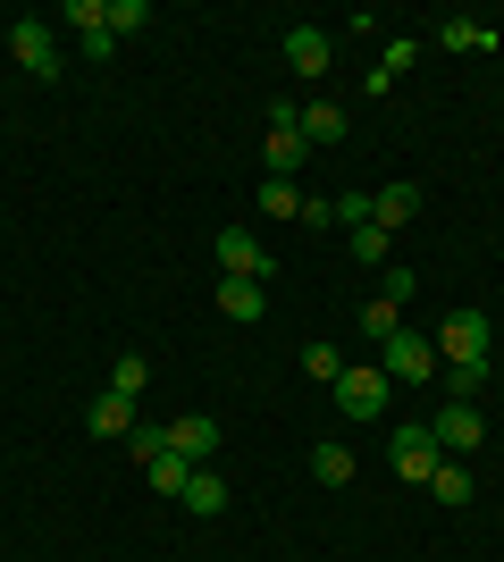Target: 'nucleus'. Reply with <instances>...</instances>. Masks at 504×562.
<instances>
[{"label": "nucleus", "instance_id": "1", "mask_svg": "<svg viewBox=\"0 0 504 562\" xmlns=\"http://www.w3.org/2000/svg\"><path fill=\"white\" fill-rule=\"evenodd\" d=\"M328 395H336V412L361 428V420H379V412H387V370H379V361H345V378H336Z\"/></svg>", "mask_w": 504, "mask_h": 562}, {"label": "nucleus", "instance_id": "2", "mask_svg": "<svg viewBox=\"0 0 504 562\" xmlns=\"http://www.w3.org/2000/svg\"><path fill=\"white\" fill-rule=\"evenodd\" d=\"M294 110H303V101H269V143H261L269 177H294V168L312 160V143H303V126H294Z\"/></svg>", "mask_w": 504, "mask_h": 562}, {"label": "nucleus", "instance_id": "3", "mask_svg": "<svg viewBox=\"0 0 504 562\" xmlns=\"http://www.w3.org/2000/svg\"><path fill=\"white\" fill-rule=\"evenodd\" d=\"M429 437H437V453H455V462H471V453L488 446V420H480V403H446L429 420Z\"/></svg>", "mask_w": 504, "mask_h": 562}, {"label": "nucleus", "instance_id": "4", "mask_svg": "<svg viewBox=\"0 0 504 562\" xmlns=\"http://www.w3.org/2000/svg\"><path fill=\"white\" fill-rule=\"evenodd\" d=\"M437 361H488V345H496V328H488V311H455L446 328L429 336Z\"/></svg>", "mask_w": 504, "mask_h": 562}, {"label": "nucleus", "instance_id": "5", "mask_svg": "<svg viewBox=\"0 0 504 562\" xmlns=\"http://www.w3.org/2000/svg\"><path fill=\"white\" fill-rule=\"evenodd\" d=\"M9 59L51 85V76H59V43H51V25L43 18H9Z\"/></svg>", "mask_w": 504, "mask_h": 562}, {"label": "nucleus", "instance_id": "6", "mask_svg": "<svg viewBox=\"0 0 504 562\" xmlns=\"http://www.w3.org/2000/svg\"><path fill=\"white\" fill-rule=\"evenodd\" d=\"M387 462H395V479L429 487V470L446 462V453H437V437H429V428H395V437H387Z\"/></svg>", "mask_w": 504, "mask_h": 562}, {"label": "nucleus", "instance_id": "7", "mask_svg": "<svg viewBox=\"0 0 504 562\" xmlns=\"http://www.w3.org/2000/svg\"><path fill=\"white\" fill-rule=\"evenodd\" d=\"M219 278L269 285V252H261V235H253V227H219Z\"/></svg>", "mask_w": 504, "mask_h": 562}, {"label": "nucleus", "instance_id": "8", "mask_svg": "<svg viewBox=\"0 0 504 562\" xmlns=\"http://www.w3.org/2000/svg\"><path fill=\"white\" fill-rule=\"evenodd\" d=\"M168 453H177L186 470H202V462L219 453V420H202V412H177V420H168Z\"/></svg>", "mask_w": 504, "mask_h": 562}, {"label": "nucleus", "instance_id": "9", "mask_svg": "<svg viewBox=\"0 0 504 562\" xmlns=\"http://www.w3.org/2000/svg\"><path fill=\"white\" fill-rule=\"evenodd\" d=\"M379 370L387 378H437V345H429V336H387V361H379Z\"/></svg>", "mask_w": 504, "mask_h": 562}, {"label": "nucleus", "instance_id": "10", "mask_svg": "<svg viewBox=\"0 0 504 562\" xmlns=\"http://www.w3.org/2000/svg\"><path fill=\"white\" fill-rule=\"evenodd\" d=\"M328 59H336V43L320 34V25H287V68H294V76H312V85H320V76H328Z\"/></svg>", "mask_w": 504, "mask_h": 562}, {"label": "nucleus", "instance_id": "11", "mask_svg": "<svg viewBox=\"0 0 504 562\" xmlns=\"http://www.w3.org/2000/svg\"><path fill=\"white\" fill-rule=\"evenodd\" d=\"M85 437H110V446H126V437H135V403L101 386V395H93V412H85Z\"/></svg>", "mask_w": 504, "mask_h": 562}, {"label": "nucleus", "instance_id": "12", "mask_svg": "<svg viewBox=\"0 0 504 562\" xmlns=\"http://www.w3.org/2000/svg\"><path fill=\"white\" fill-rule=\"evenodd\" d=\"M68 25H76V43H85V59H110L119 34H110V9H101V0H68Z\"/></svg>", "mask_w": 504, "mask_h": 562}, {"label": "nucleus", "instance_id": "13", "mask_svg": "<svg viewBox=\"0 0 504 562\" xmlns=\"http://www.w3.org/2000/svg\"><path fill=\"white\" fill-rule=\"evenodd\" d=\"M261 311H269V294L253 278H219V319H236V328H261Z\"/></svg>", "mask_w": 504, "mask_h": 562}, {"label": "nucleus", "instance_id": "14", "mask_svg": "<svg viewBox=\"0 0 504 562\" xmlns=\"http://www.w3.org/2000/svg\"><path fill=\"white\" fill-rule=\"evenodd\" d=\"M177 504H186L193 520H219V513H227V479H219L211 462H202V470H186V495H177Z\"/></svg>", "mask_w": 504, "mask_h": 562}, {"label": "nucleus", "instance_id": "15", "mask_svg": "<svg viewBox=\"0 0 504 562\" xmlns=\"http://www.w3.org/2000/svg\"><path fill=\"white\" fill-rule=\"evenodd\" d=\"M404 218H421V186H379V193H370V227L395 235Z\"/></svg>", "mask_w": 504, "mask_h": 562}, {"label": "nucleus", "instance_id": "16", "mask_svg": "<svg viewBox=\"0 0 504 562\" xmlns=\"http://www.w3.org/2000/svg\"><path fill=\"white\" fill-rule=\"evenodd\" d=\"M294 126H303V143H312V151L345 143V110H336V101H303V110H294Z\"/></svg>", "mask_w": 504, "mask_h": 562}, {"label": "nucleus", "instance_id": "17", "mask_svg": "<svg viewBox=\"0 0 504 562\" xmlns=\"http://www.w3.org/2000/svg\"><path fill=\"white\" fill-rule=\"evenodd\" d=\"M429 495H437V504H471V495H480V487H471V462H455V453H446V462L429 470Z\"/></svg>", "mask_w": 504, "mask_h": 562}, {"label": "nucleus", "instance_id": "18", "mask_svg": "<svg viewBox=\"0 0 504 562\" xmlns=\"http://www.w3.org/2000/svg\"><path fill=\"white\" fill-rule=\"evenodd\" d=\"M437 43H446V50H504L496 25H480V18H446V25H437Z\"/></svg>", "mask_w": 504, "mask_h": 562}, {"label": "nucleus", "instance_id": "19", "mask_svg": "<svg viewBox=\"0 0 504 562\" xmlns=\"http://www.w3.org/2000/svg\"><path fill=\"white\" fill-rule=\"evenodd\" d=\"M312 479H320V487H354V446H336V437H328V446L312 453Z\"/></svg>", "mask_w": 504, "mask_h": 562}, {"label": "nucleus", "instance_id": "20", "mask_svg": "<svg viewBox=\"0 0 504 562\" xmlns=\"http://www.w3.org/2000/svg\"><path fill=\"white\" fill-rule=\"evenodd\" d=\"M144 386H152V361H144V352H119V370H110V395H126V403H135Z\"/></svg>", "mask_w": 504, "mask_h": 562}, {"label": "nucleus", "instance_id": "21", "mask_svg": "<svg viewBox=\"0 0 504 562\" xmlns=\"http://www.w3.org/2000/svg\"><path fill=\"white\" fill-rule=\"evenodd\" d=\"M412 59H421V43H387V59L370 68V85H361V93H387V85H395V76H404Z\"/></svg>", "mask_w": 504, "mask_h": 562}, {"label": "nucleus", "instance_id": "22", "mask_svg": "<svg viewBox=\"0 0 504 562\" xmlns=\"http://www.w3.org/2000/svg\"><path fill=\"white\" fill-rule=\"evenodd\" d=\"M261 211H269V218H303V193H294V177H261Z\"/></svg>", "mask_w": 504, "mask_h": 562}, {"label": "nucleus", "instance_id": "23", "mask_svg": "<svg viewBox=\"0 0 504 562\" xmlns=\"http://www.w3.org/2000/svg\"><path fill=\"white\" fill-rule=\"evenodd\" d=\"M361 328L379 336V345H387V336H404V303H387V294H379V303H361Z\"/></svg>", "mask_w": 504, "mask_h": 562}, {"label": "nucleus", "instance_id": "24", "mask_svg": "<svg viewBox=\"0 0 504 562\" xmlns=\"http://www.w3.org/2000/svg\"><path fill=\"white\" fill-rule=\"evenodd\" d=\"M303 370H312V386H336V378H345V352L336 345H303Z\"/></svg>", "mask_w": 504, "mask_h": 562}, {"label": "nucleus", "instance_id": "25", "mask_svg": "<svg viewBox=\"0 0 504 562\" xmlns=\"http://www.w3.org/2000/svg\"><path fill=\"white\" fill-rule=\"evenodd\" d=\"M144 479H152L160 495H186V462H177V453H152V462H144Z\"/></svg>", "mask_w": 504, "mask_h": 562}, {"label": "nucleus", "instance_id": "26", "mask_svg": "<svg viewBox=\"0 0 504 562\" xmlns=\"http://www.w3.org/2000/svg\"><path fill=\"white\" fill-rule=\"evenodd\" d=\"M110 9V34H135V25H152V0H101Z\"/></svg>", "mask_w": 504, "mask_h": 562}, {"label": "nucleus", "instance_id": "27", "mask_svg": "<svg viewBox=\"0 0 504 562\" xmlns=\"http://www.w3.org/2000/svg\"><path fill=\"white\" fill-rule=\"evenodd\" d=\"M354 260H361V269H379V260H387V227H354Z\"/></svg>", "mask_w": 504, "mask_h": 562}, {"label": "nucleus", "instance_id": "28", "mask_svg": "<svg viewBox=\"0 0 504 562\" xmlns=\"http://www.w3.org/2000/svg\"><path fill=\"white\" fill-rule=\"evenodd\" d=\"M126 453H135V462H152V453H168V428H144V420H135V437H126Z\"/></svg>", "mask_w": 504, "mask_h": 562}, {"label": "nucleus", "instance_id": "29", "mask_svg": "<svg viewBox=\"0 0 504 562\" xmlns=\"http://www.w3.org/2000/svg\"><path fill=\"white\" fill-rule=\"evenodd\" d=\"M336 218H345V227H370V193H336Z\"/></svg>", "mask_w": 504, "mask_h": 562}, {"label": "nucleus", "instance_id": "30", "mask_svg": "<svg viewBox=\"0 0 504 562\" xmlns=\"http://www.w3.org/2000/svg\"><path fill=\"white\" fill-rule=\"evenodd\" d=\"M0 562H9V546H0Z\"/></svg>", "mask_w": 504, "mask_h": 562}]
</instances>
